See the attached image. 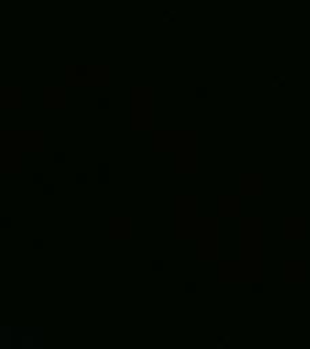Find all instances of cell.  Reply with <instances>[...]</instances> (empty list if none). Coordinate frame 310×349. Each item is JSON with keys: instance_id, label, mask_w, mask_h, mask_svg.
<instances>
[{"instance_id": "obj_1", "label": "cell", "mask_w": 310, "mask_h": 349, "mask_svg": "<svg viewBox=\"0 0 310 349\" xmlns=\"http://www.w3.org/2000/svg\"><path fill=\"white\" fill-rule=\"evenodd\" d=\"M98 181H100V184H107V181H109V177H107V172H100Z\"/></svg>"}, {"instance_id": "obj_2", "label": "cell", "mask_w": 310, "mask_h": 349, "mask_svg": "<svg viewBox=\"0 0 310 349\" xmlns=\"http://www.w3.org/2000/svg\"><path fill=\"white\" fill-rule=\"evenodd\" d=\"M44 194L45 195H53V194H55V186H53V184H45V186H44Z\"/></svg>"}, {"instance_id": "obj_3", "label": "cell", "mask_w": 310, "mask_h": 349, "mask_svg": "<svg viewBox=\"0 0 310 349\" xmlns=\"http://www.w3.org/2000/svg\"><path fill=\"white\" fill-rule=\"evenodd\" d=\"M196 96H198V98H205V96H207V89H205V87H198V89H196Z\"/></svg>"}, {"instance_id": "obj_4", "label": "cell", "mask_w": 310, "mask_h": 349, "mask_svg": "<svg viewBox=\"0 0 310 349\" xmlns=\"http://www.w3.org/2000/svg\"><path fill=\"white\" fill-rule=\"evenodd\" d=\"M98 107L100 109H107V107H109V100H107V98H100L98 100Z\"/></svg>"}, {"instance_id": "obj_5", "label": "cell", "mask_w": 310, "mask_h": 349, "mask_svg": "<svg viewBox=\"0 0 310 349\" xmlns=\"http://www.w3.org/2000/svg\"><path fill=\"white\" fill-rule=\"evenodd\" d=\"M152 270L154 271H161V270H163V262H161V261H154L152 262Z\"/></svg>"}, {"instance_id": "obj_6", "label": "cell", "mask_w": 310, "mask_h": 349, "mask_svg": "<svg viewBox=\"0 0 310 349\" xmlns=\"http://www.w3.org/2000/svg\"><path fill=\"white\" fill-rule=\"evenodd\" d=\"M55 161H56V163H64V161H65V154H64V152H56V154H55Z\"/></svg>"}, {"instance_id": "obj_7", "label": "cell", "mask_w": 310, "mask_h": 349, "mask_svg": "<svg viewBox=\"0 0 310 349\" xmlns=\"http://www.w3.org/2000/svg\"><path fill=\"white\" fill-rule=\"evenodd\" d=\"M76 183H78V184H85V183H87V176H85V174H78V176H76Z\"/></svg>"}, {"instance_id": "obj_8", "label": "cell", "mask_w": 310, "mask_h": 349, "mask_svg": "<svg viewBox=\"0 0 310 349\" xmlns=\"http://www.w3.org/2000/svg\"><path fill=\"white\" fill-rule=\"evenodd\" d=\"M33 183H36V184H42V183H44V176H40V174H35V176H33Z\"/></svg>"}, {"instance_id": "obj_9", "label": "cell", "mask_w": 310, "mask_h": 349, "mask_svg": "<svg viewBox=\"0 0 310 349\" xmlns=\"http://www.w3.org/2000/svg\"><path fill=\"white\" fill-rule=\"evenodd\" d=\"M185 291H187V293H189V291H191V293L196 291V284H194V282H187V284H185Z\"/></svg>"}, {"instance_id": "obj_10", "label": "cell", "mask_w": 310, "mask_h": 349, "mask_svg": "<svg viewBox=\"0 0 310 349\" xmlns=\"http://www.w3.org/2000/svg\"><path fill=\"white\" fill-rule=\"evenodd\" d=\"M42 246H44V242L40 241V239H35V241H33V248H35V250H40Z\"/></svg>"}, {"instance_id": "obj_11", "label": "cell", "mask_w": 310, "mask_h": 349, "mask_svg": "<svg viewBox=\"0 0 310 349\" xmlns=\"http://www.w3.org/2000/svg\"><path fill=\"white\" fill-rule=\"evenodd\" d=\"M98 168H100V172H107V168H109V165H107V163H104V165H102V163H100V165H98Z\"/></svg>"}, {"instance_id": "obj_12", "label": "cell", "mask_w": 310, "mask_h": 349, "mask_svg": "<svg viewBox=\"0 0 310 349\" xmlns=\"http://www.w3.org/2000/svg\"><path fill=\"white\" fill-rule=\"evenodd\" d=\"M252 290L258 293V291H261V286H259V284H254V288H252Z\"/></svg>"}]
</instances>
